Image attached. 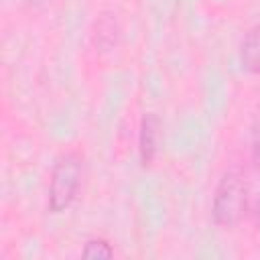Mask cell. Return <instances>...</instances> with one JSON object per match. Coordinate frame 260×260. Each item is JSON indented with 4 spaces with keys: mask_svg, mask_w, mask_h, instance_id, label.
<instances>
[{
    "mask_svg": "<svg viewBox=\"0 0 260 260\" xmlns=\"http://www.w3.org/2000/svg\"><path fill=\"white\" fill-rule=\"evenodd\" d=\"M246 209V185L238 171H228L213 197V219L217 225L232 228L240 221Z\"/></svg>",
    "mask_w": 260,
    "mask_h": 260,
    "instance_id": "1",
    "label": "cell"
},
{
    "mask_svg": "<svg viewBox=\"0 0 260 260\" xmlns=\"http://www.w3.org/2000/svg\"><path fill=\"white\" fill-rule=\"evenodd\" d=\"M81 181V160L77 154L67 152L63 154L51 175V187H49V207L51 211L59 213L71 205L75 199V193L79 189Z\"/></svg>",
    "mask_w": 260,
    "mask_h": 260,
    "instance_id": "2",
    "label": "cell"
},
{
    "mask_svg": "<svg viewBox=\"0 0 260 260\" xmlns=\"http://www.w3.org/2000/svg\"><path fill=\"white\" fill-rule=\"evenodd\" d=\"M156 138H158V118L154 114H146L142 118V122H140V138H138L140 160H142L144 167H148L154 160Z\"/></svg>",
    "mask_w": 260,
    "mask_h": 260,
    "instance_id": "3",
    "label": "cell"
},
{
    "mask_svg": "<svg viewBox=\"0 0 260 260\" xmlns=\"http://www.w3.org/2000/svg\"><path fill=\"white\" fill-rule=\"evenodd\" d=\"M240 61L246 71L260 73V24L244 37L240 47Z\"/></svg>",
    "mask_w": 260,
    "mask_h": 260,
    "instance_id": "4",
    "label": "cell"
},
{
    "mask_svg": "<svg viewBox=\"0 0 260 260\" xmlns=\"http://www.w3.org/2000/svg\"><path fill=\"white\" fill-rule=\"evenodd\" d=\"M83 256L85 258H112L114 250L110 248L106 240H89L83 248Z\"/></svg>",
    "mask_w": 260,
    "mask_h": 260,
    "instance_id": "5",
    "label": "cell"
},
{
    "mask_svg": "<svg viewBox=\"0 0 260 260\" xmlns=\"http://www.w3.org/2000/svg\"><path fill=\"white\" fill-rule=\"evenodd\" d=\"M252 144H254V158H256V160H258V165H260V110H258V114H256V120H254Z\"/></svg>",
    "mask_w": 260,
    "mask_h": 260,
    "instance_id": "6",
    "label": "cell"
},
{
    "mask_svg": "<svg viewBox=\"0 0 260 260\" xmlns=\"http://www.w3.org/2000/svg\"><path fill=\"white\" fill-rule=\"evenodd\" d=\"M258 221H260V203H258Z\"/></svg>",
    "mask_w": 260,
    "mask_h": 260,
    "instance_id": "7",
    "label": "cell"
}]
</instances>
